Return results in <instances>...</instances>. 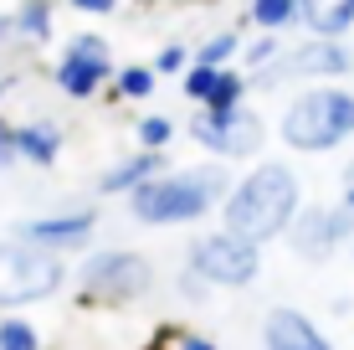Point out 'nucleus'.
Returning a JSON list of instances; mask_svg holds the SVG:
<instances>
[{
	"mask_svg": "<svg viewBox=\"0 0 354 350\" xmlns=\"http://www.w3.org/2000/svg\"><path fill=\"white\" fill-rule=\"evenodd\" d=\"M175 288H180V299H185V304H205V299H211V288L195 279L190 268H180V273H175Z\"/></svg>",
	"mask_w": 354,
	"mask_h": 350,
	"instance_id": "bb28decb",
	"label": "nucleus"
},
{
	"mask_svg": "<svg viewBox=\"0 0 354 350\" xmlns=\"http://www.w3.org/2000/svg\"><path fill=\"white\" fill-rule=\"evenodd\" d=\"M303 207V180L288 160H252L247 170L231 180L221 201V227L257 247H272L277 237H288L292 216Z\"/></svg>",
	"mask_w": 354,
	"mask_h": 350,
	"instance_id": "f257e3e1",
	"label": "nucleus"
},
{
	"mask_svg": "<svg viewBox=\"0 0 354 350\" xmlns=\"http://www.w3.org/2000/svg\"><path fill=\"white\" fill-rule=\"evenodd\" d=\"M160 170H169L165 150H133V155H118L103 175H97V196H133L144 180H154Z\"/></svg>",
	"mask_w": 354,
	"mask_h": 350,
	"instance_id": "ddd939ff",
	"label": "nucleus"
},
{
	"mask_svg": "<svg viewBox=\"0 0 354 350\" xmlns=\"http://www.w3.org/2000/svg\"><path fill=\"white\" fill-rule=\"evenodd\" d=\"M93 232H97V207H62V211H41V216H31V222H21L10 237L36 243V247L62 252V258H67V252L88 247Z\"/></svg>",
	"mask_w": 354,
	"mask_h": 350,
	"instance_id": "9b49d317",
	"label": "nucleus"
},
{
	"mask_svg": "<svg viewBox=\"0 0 354 350\" xmlns=\"http://www.w3.org/2000/svg\"><path fill=\"white\" fill-rule=\"evenodd\" d=\"M10 88H16V72H10V67H0V98H6Z\"/></svg>",
	"mask_w": 354,
	"mask_h": 350,
	"instance_id": "2f4dec72",
	"label": "nucleus"
},
{
	"mask_svg": "<svg viewBox=\"0 0 354 350\" xmlns=\"http://www.w3.org/2000/svg\"><path fill=\"white\" fill-rule=\"evenodd\" d=\"M62 144H67V129L57 119H26V124H16V160L36 165V170H52L62 160Z\"/></svg>",
	"mask_w": 354,
	"mask_h": 350,
	"instance_id": "4468645a",
	"label": "nucleus"
},
{
	"mask_svg": "<svg viewBox=\"0 0 354 350\" xmlns=\"http://www.w3.org/2000/svg\"><path fill=\"white\" fill-rule=\"evenodd\" d=\"M283 243L303 263H328L334 252H344L354 243V211L344 201H303Z\"/></svg>",
	"mask_w": 354,
	"mask_h": 350,
	"instance_id": "9d476101",
	"label": "nucleus"
},
{
	"mask_svg": "<svg viewBox=\"0 0 354 350\" xmlns=\"http://www.w3.org/2000/svg\"><path fill=\"white\" fill-rule=\"evenodd\" d=\"M154 345H160V350H221L211 335L190 330V324H165V330L154 335Z\"/></svg>",
	"mask_w": 354,
	"mask_h": 350,
	"instance_id": "393cba45",
	"label": "nucleus"
},
{
	"mask_svg": "<svg viewBox=\"0 0 354 350\" xmlns=\"http://www.w3.org/2000/svg\"><path fill=\"white\" fill-rule=\"evenodd\" d=\"M354 72V46L349 42H334V36H303V42L283 46L272 67L262 72H247L252 78V93H272L283 82H344Z\"/></svg>",
	"mask_w": 354,
	"mask_h": 350,
	"instance_id": "0eeeda50",
	"label": "nucleus"
},
{
	"mask_svg": "<svg viewBox=\"0 0 354 350\" xmlns=\"http://www.w3.org/2000/svg\"><path fill=\"white\" fill-rule=\"evenodd\" d=\"M113 46L103 42L97 31H77L72 42H62V52H57L52 62V88L62 93L72 103H88L97 93H108V82H113Z\"/></svg>",
	"mask_w": 354,
	"mask_h": 350,
	"instance_id": "1a4fd4ad",
	"label": "nucleus"
},
{
	"mask_svg": "<svg viewBox=\"0 0 354 350\" xmlns=\"http://www.w3.org/2000/svg\"><path fill=\"white\" fill-rule=\"evenodd\" d=\"M154 288V263L139 247H93L72 268V294L82 309H129Z\"/></svg>",
	"mask_w": 354,
	"mask_h": 350,
	"instance_id": "20e7f679",
	"label": "nucleus"
},
{
	"mask_svg": "<svg viewBox=\"0 0 354 350\" xmlns=\"http://www.w3.org/2000/svg\"><path fill=\"white\" fill-rule=\"evenodd\" d=\"M67 279L72 273H67L62 252H46L36 243H21V237H6V243H0V315L57 299L67 288Z\"/></svg>",
	"mask_w": 354,
	"mask_h": 350,
	"instance_id": "39448f33",
	"label": "nucleus"
},
{
	"mask_svg": "<svg viewBox=\"0 0 354 350\" xmlns=\"http://www.w3.org/2000/svg\"><path fill=\"white\" fill-rule=\"evenodd\" d=\"M10 165H16V124L0 114V170H10Z\"/></svg>",
	"mask_w": 354,
	"mask_h": 350,
	"instance_id": "cd10ccee",
	"label": "nucleus"
},
{
	"mask_svg": "<svg viewBox=\"0 0 354 350\" xmlns=\"http://www.w3.org/2000/svg\"><path fill=\"white\" fill-rule=\"evenodd\" d=\"M185 134L195 150H205L221 165H252V160H262L272 129H267V119L252 103H236V108H201Z\"/></svg>",
	"mask_w": 354,
	"mask_h": 350,
	"instance_id": "423d86ee",
	"label": "nucleus"
},
{
	"mask_svg": "<svg viewBox=\"0 0 354 350\" xmlns=\"http://www.w3.org/2000/svg\"><path fill=\"white\" fill-rule=\"evenodd\" d=\"M247 21L257 31H292L298 26V0H247Z\"/></svg>",
	"mask_w": 354,
	"mask_h": 350,
	"instance_id": "6ab92c4d",
	"label": "nucleus"
},
{
	"mask_svg": "<svg viewBox=\"0 0 354 350\" xmlns=\"http://www.w3.org/2000/svg\"><path fill=\"white\" fill-rule=\"evenodd\" d=\"M133 134H139V150H169V139L180 134L169 114H139L133 119Z\"/></svg>",
	"mask_w": 354,
	"mask_h": 350,
	"instance_id": "4be33fe9",
	"label": "nucleus"
},
{
	"mask_svg": "<svg viewBox=\"0 0 354 350\" xmlns=\"http://www.w3.org/2000/svg\"><path fill=\"white\" fill-rule=\"evenodd\" d=\"M16 46V21H10V10H0V52H10Z\"/></svg>",
	"mask_w": 354,
	"mask_h": 350,
	"instance_id": "7c9ffc66",
	"label": "nucleus"
},
{
	"mask_svg": "<svg viewBox=\"0 0 354 350\" xmlns=\"http://www.w3.org/2000/svg\"><path fill=\"white\" fill-rule=\"evenodd\" d=\"M226 191H231V165L201 160V165H180V170L169 165L124 201L139 227H195L221 211Z\"/></svg>",
	"mask_w": 354,
	"mask_h": 350,
	"instance_id": "f03ea898",
	"label": "nucleus"
},
{
	"mask_svg": "<svg viewBox=\"0 0 354 350\" xmlns=\"http://www.w3.org/2000/svg\"><path fill=\"white\" fill-rule=\"evenodd\" d=\"M185 67H190V46L185 42H165L160 52H154V72H160V78L165 72H185Z\"/></svg>",
	"mask_w": 354,
	"mask_h": 350,
	"instance_id": "a878e982",
	"label": "nucleus"
},
{
	"mask_svg": "<svg viewBox=\"0 0 354 350\" xmlns=\"http://www.w3.org/2000/svg\"><path fill=\"white\" fill-rule=\"evenodd\" d=\"M241 46H247V36H241L236 26L226 31H211L201 46L190 52V62H205V67H236L241 62Z\"/></svg>",
	"mask_w": 354,
	"mask_h": 350,
	"instance_id": "a211bd4d",
	"label": "nucleus"
},
{
	"mask_svg": "<svg viewBox=\"0 0 354 350\" xmlns=\"http://www.w3.org/2000/svg\"><path fill=\"white\" fill-rule=\"evenodd\" d=\"M149 350H160V345H149Z\"/></svg>",
	"mask_w": 354,
	"mask_h": 350,
	"instance_id": "72a5a7b5",
	"label": "nucleus"
},
{
	"mask_svg": "<svg viewBox=\"0 0 354 350\" xmlns=\"http://www.w3.org/2000/svg\"><path fill=\"white\" fill-rule=\"evenodd\" d=\"M262 350H334V340L319 330V320L308 309L272 304L262 315Z\"/></svg>",
	"mask_w": 354,
	"mask_h": 350,
	"instance_id": "f8f14e48",
	"label": "nucleus"
},
{
	"mask_svg": "<svg viewBox=\"0 0 354 350\" xmlns=\"http://www.w3.org/2000/svg\"><path fill=\"white\" fill-rule=\"evenodd\" d=\"M216 72H221V67H205V62H190L185 72H180V93H185V103L205 108V98H211V88H216Z\"/></svg>",
	"mask_w": 354,
	"mask_h": 350,
	"instance_id": "b1692460",
	"label": "nucleus"
},
{
	"mask_svg": "<svg viewBox=\"0 0 354 350\" xmlns=\"http://www.w3.org/2000/svg\"><path fill=\"white\" fill-rule=\"evenodd\" d=\"M339 201H344V207L354 211V160L344 165V170H339Z\"/></svg>",
	"mask_w": 354,
	"mask_h": 350,
	"instance_id": "c756f323",
	"label": "nucleus"
},
{
	"mask_svg": "<svg viewBox=\"0 0 354 350\" xmlns=\"http://www.w3.org/2000/svg\"><path fill=\"white\" fill-rule=\"evenodd\" d=\"M349 258H354V243H349Z\"/></svg>",
	"mask_w": 354,
	"mask_h": 350,
	"instance_id": "473e14b6",
	"label": "nucleus"
},
{
	"mask_svg": "<svg viewBox=\"0 0 354 350\" xmlns=\"http://www.w3.org/2000/svg\"><path fill=\"white\" fill-rule=\"evenodd\" d=\"M298 26L308 36L349 42V31H354V0H298Z\"/></svg>",
	"mask_w": 354,
	"mask_h": 350,
	"instance_id": "2eb2a0df",
	"label": "nucleus"
},
{
	"mask_svg": "<svg viewBox=\"0 0 354 350\" xmlns=\"http://www.w3.org/2000/svg\"><path fill=\"white\" fill-rule=\"evenodd\" d=\"M277 139L292 155H334L354 139V88L303 82L277 114Z\"/></svg>",
	"mask_w": 354,
	"mask_h": 350,
	"instance_id": "7ed1b4c3",
	"label": "nucleus"
},
{
	"mask_svg": "<svg viewBox=\"0 0 354 350\" xmlns=\"http://www.w3.org/2000/svg\"><path fill=\"white\" fill-rule=\"evenodd\" d=\"M247 98H252V78H247V67H221V72H216L211 98H205V108H236V103H247Z\"/></svg>",
	"mask_w": 354,
	"mask_h": 350,
	"instance_id": "aec40b11",
	"label": "nucleus"
},
{
	"mask_svg": "<svg viewBox=\"0 0 354 350\" xmlns=\"http://www.w3.org/2000/svg\"><path fill=\"white\" fill-rule=\"evenodd\" d=\"M154 88H160L154 62H124L113 72V82H108V93H113L118 103H144V98H154Z\"/></svg>",
	"mask_w": 354,
	"mask_h": 350,
	"instance_id": "f3484780",
	"label": "nucleus"
},
{
	"mask_svg": "<svg viewBox=\"0 0 354 350\" xmlns=\"http://www.w3.org/2000/svg\"><path fill=\"white\" fill-rule=\"evenodd\" d=\"M10 21H16V42L46 46L57 36V0H16Z\"/></svg>",
	"mask_w": 354,
	"mask_h": 350,
	"instance_id": "dca6fc26",
	"label": "nucleus"
},
{
	"mask_svg": "<svg viewBox=\"0 0 354 350\" xmlns=\"http://www.w3.org/2000/svg\"><path fill=\"white\" fill-rule=\"evenodd\" d=\"M277 57H283V36H277V31L247 36V46H241V67H247V72H262V67H272Z\"/></svg>",
	"mask_w": 354,
	"mask_h": 350,
	"instance_id": "5701e85b",
	"label": "nucleus"
},
{
	"mask_svg": "<svg viewBox=\"0 0 354 350\" xmlns=\"http://www.w3.org/2000/svg\"><path fill=\"white\" fill-rule=\"evenodd\" d=\"M67 6L77 10V16H113L124 0H67Z\"/></svg>",
	"mask_w": 354,
	"mask_h": 350,
	"instance_id": "c85d7f7f",
	"label": "nucleus"
},
{
	"mask_svg": "<svg viewBox=\"0 0 354 350\" xmlns=\"http://www.w3.org/2000/svg\"><path fill=\"white\" fill-rule=\"evenodd\" d=\"M185 268L205 288H236L241 294V288H252L262 279V247L226 232V227H216V232H201L185 243Z\"/></svg>",
	"mask_w": 354,
	"mask_h": 350,
	"instance_id": "6e6552de",
	"label": "nucleus"
},
{
	"mask_svg": "<svg viewBox=\"0 0 354 350\" xmlns=\"http://www.w3.org/2000/svg\"><path fill=\"white\" fill-rule=\"evenodd\" d=\"M0 350H46V340L21 309H6L0 315Z\"/></svg>",
	"mask_w": 354,
	"mask_h": 350,
	"instance_id": "412c9836",
	"label": "nucleus"
}]
</instances>
